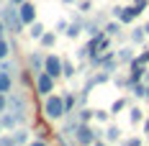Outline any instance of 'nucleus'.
I'll list each match as a JSON object with an SVG mask.
<instances>
[{
    "mask_svg": "<svg viewBox=\"0 0 149 146\" xmlns=\"http://www.w3.org/2000/svg\"><path fill=\"white\" fill-rule=\"evenodd\" d=\"M3 31H5V21H0V36H3Z\"/></svg>",
    "mask_w": 149,
    "mask_h": 146,
    "instance_id": "34",
    "label": "nucleus"
},
{
    "mask_svg": "<svg viewBox=\"0 0 149 146\" xmlns=\"http://www.w3.org/2000/svg\"><path fill=\"white\" fill-rule=\"evenodd\" d=\"M139 144H141V138H136V136L134 138H126V146H139Z\"/></svg>",
    "mask_w": 149,
    "mask_h": 146,
    "instance_id": "31",
    "label": "nucleus"
},
{
    "mask_svg": "<svg viewBox=\"0 0 149 146\" xmlns=\"http://www.w3.org/2000/svg\"><path fill=\"white\" fill-rule=\"evenodd\" d=\"M147 41V31H144V26H136L134 31H131V44H144Z\"/></svg>",
    "mask_w": 149,
    "mask_h": 146,
    "instance_id": "13",
    "label": "nucleus"
},
{
    "mask_svg": "<svg viewBox=\"0 0 149 146\" xmlns=\"http://www.w3.org/2000/svg\"><path fill=\"white\" fill-rule=\"evenodd\" d=\"M3 21H5V28L13 31V33H21V31H23V26H26V23L21 21V13L15 10L13 3H10V8H5V10H3Z\"/></svg>",
    "mask_w": 149,
    "mask_h": 146,
    "instance_id": "4",
    "label": "nucleus"
},
{
    "mask_svg": "<svg viewBox=\"0 0 149 146\" xmlns=\"http://www.w3.org/2000/svg\"><path fill=\"white\" fill-rule=\"evenodd\" d=\"M77 118H80V123H90V118H95V110H88V108H82V110L77 113Z\"/></svg>",
    "mask_w": 149,
    "mask_h": 146,
    "instance_id": "22",
    "label": "nucleus"
},
{
    "mask_svg": "<svg viewBox=\"0 0 149 146\" xmlns=\"http://www.w3.org/2000/svg\"><path fill=\"white\" fill-rule=\"evenodd\" d=\"M82 31H85V21H82V18H77V21H72V23L67 26V31H64V33H67L70 39H77Z\"/></svg>",
    "mask_w": 149,
    "mask_h": 146,
    "instance_id": "9",
    "label": "nucleus"
},
{
    "mask_svg": "<svg viewBox=\"0 0 149 146\" xmlns=\"http://www.w3.org/2000/svg\"><path fill=\"white\" fill-rule=\"evenodd\" d=\"M13 141H15V144H26V141H29V136H26V131H18V133L13 136Z\"/></svg>",
    "mask_w": 149,
    "mask_h": 146,
    "instance_id": "26",
    "label": "nucleus"
},
{
    "mask_svg": "<svg viewBox=\"0 0 149 146\" xmlns=\"http://www.w3.org/2000/svg\"><path fill=\"white\" fill-rule=\"evenodd\" d=\"M144 133H149V120H144Z\"/></svg>",
    "mask_w": 149,
    "mask_h": 146,
    "instance_id": "35",
    "label": "nucleus"
},
{
    "mask_svg": "<svg viewBox=\"0 0 149 146\" xmlns=\"http://www.w3.org/2000/svg\"><path fill=\"white\" fill-rule=\"evenodd\" d=\"M5 108H8V98L5 92H0V113H5Z\"/></svg>",
    "mask_w": 149,
    "mask_h": 146,
    "instance_id": "28",
    "label": "nucleus"
},
{
    "mask_svg": "<svg viewBox=\"0 0 149 146\" xmlns=\"http://www.w3.org/2000/svg\"><path fill=\"white\" fill-rule=\"evenodd\" d=\"M129 120H131L134 126H139V123L144 120V113H141V108H131V110H129Z\"/></svg>",
    "mask_w": 149,
    "mask_h": 146,
    "instance_id": "17",
    "label": "nucleus"
},
{
    "mask_svg": "<svg viewBox=\"0 0 149 146\" xmlns=\"http://www.w3.org/2000/svg\"><path fill=\"white\" fill-rule=\"evenodd\" d=\"M144 31H147V36H149V21H147V23H144Z\"/></svg>",
    "mask_w": 149,
    "mask_h": 146,
    "instance_id": "36",
    "label": "nucleus"
},
{
    "mask_svg": "<svg viewBox=\"0 0 149 146\" xmlns=\"http://www.w3.org/2000/svg\"><path fill=\"white\" fill-rule=\"evenodd\" d=\"M8 51H10V44H8V41L0 36V59H5V57H8Z\"/></svg>",
    "mask_w": 149,
    "mask_h": 146,
    "instance_id": "24",
    "label": "nucleus"
},
{
    "mask_svg": "<svg viewBox=\"0 0 149 146\" xmlns=\"http://www.w3.org/2000/svg\"><path fill=\"white\" fill-rule=\"evenodd\" d=\"M105 141H108V144H118L121 141V128L118 126H108V128H105Z\"/></svg>",
    "mask_w": 149,
    "mask_h": 146,
    "instance_id": "12",
    "label": "nucleus"
},
{
    "mask_svg": "<svg viewBox=\"0 0 149 146\" xmlns=\"http://www.w3.org/2000/svg\"><path fill=\"white\" fill-rule=\"evenodd\" d=\"M134 49H129V46H123V49H118L116 51V59H118V64H131V59H134Z\"/></svg>",
    "mask_w": 149,
    "mask_h": 146,
    "instance_id": "10",
    "label": "nucleus"
},
{
    "mask_svg": "<svg viewBox=\"0 0 149 146\" xmlns=\"http://www.w3.org/2000/svg\"><path fill=\"white\" fill-rule=\"evenodd\" d=\"M111 118V110H95V120H100V123H105Z\"/></svg>",
    "mask_w": 149,
    "mask_h": 146,
    "instance_id": "25",
    "label": "nucleus"
},
{
    "mask_svg": "<svg viewBox=\"0 0 149 146\" xmlns=\"http://www.w3.org/2000/svg\"><path fill=\"white\" fill-rule=\"evenodd\" d=\"M62 74H64V77H74V67H72V62H67V59H64V64H62Z\"/></svg>",
    "mask_w": 149,
    "mask_h": 146,
    "instance_id": "23",
    "label": "nucleus"
},
{
    "mask_svg": "<svg viewBox=\"0 0 149 146\" xmlns=\"http://www.w3.org/2000/svg\"><path fill=\"white\" fill-rule=\"evenodd\" d=\"M136 62H141V64H149V49H144V51H141V54H139V57H134Z\"/></svg>",
    "mask_w": 149,
    "mask_h": 146,
    "instance_id": "27",
    "label": "nucleus"
},
{
    "mask_svg": "<svg viewBox=\"0 0 149 146\" xmlns=\"http://www.w3.org/2000/svg\"><path fill=\"white\" fill-rule=\"evenodd\" d=\"M29 62H31V69L41 72V69H44V62H46V57H41V54H36V51H33V54L29 57Z\"/></svg>",
    "mask_w": 149,
    "mask_h": 146,
    "instance_id": "16",
    "label": "nucleus"
},
{
    "mask_svg": "<svg viewBox=\"0 0 149 146\" xmlns=\"http://www.w3.org/2000/svg\"><path fill=\"white\" fill-rule=\"evenodd\" d=\"M126 105H129V100H126V98H118V100H116L113 105H111V116H116V113H121V110H123Z\"/></svg>",
    "mask_w": 149,
    "mask_h": 146,
    "instance_id": "19",
    "label": "nucleus"
},
{
    "mask_svg": "<svg viewBox=\"0 0 149 146\" xmlns=\"http://www.w3.org/2000/svg\"><path fill=\"white\" fill-rule=\"evenodd\" d=\"M64 98V108H67V113H72L74 102H77V98H74V92H67V95H62Z\"/></svg>",
    "mask_w": 149,
    "mask_h": 146,
    "instance_id": "21",
    "label": "nucleus"
},
{
    "mask_svg": "<svg viewBox=\"0 0 149 146\" xmlns=\"http://www.w3.org/2000/svg\"><path fill=\"white\" fill-rule=\"evenodd\" d=\"M39 41H41V46H46V49H52V46L57 44V33H46V31H44V36H41Z\"/></svg>",
    "mask_w": 149,
    "mask_h": 146,
    "instance_id": "18",
    "label": "nucleus"
},
{
    "mask_svg": "<svg viewBox=\"0 0 149 146\" xmlns=\"http://www.w3.org/2000/svg\"><path fill=\"white\" fill-rule=\"evenodd\" d=\"M0 128H3V126H0Z\"/></svg>",
    "mask_w": 149,
    "mask_h": 146,
    "instance_id": "39",
    "label": "nucleus"
},
{
    "mask_svg": "<svg viewBox=\"0 0 149 146\" xmlns=\"http://www.w3.org/2000/svg\"><path fill=\"white\" fill-rule=\"evenodd\" d=\"M13 87V77L8 69H0V92H8V90Z\"/></svg>",
    "mask_w": 149,
    "mask_h": 146,
    "instance_id": "11",
    "label": "nucleus"
},
{
    "mask_svg": "<svg viewBox=\"0 0 149 146\" xmlns=\"http://www.w3.org/2000/svg\"><path fill=\"white\" fill-rule=\"evenodd\" d=\"M67 26H70L67 21H59V23H57V31H67Z\"/></svg>",
    "mask_w": 149,
    "mask_h": 146,
    "instance_id": "33",
    "label": "nucleus"
},
{
    "mask_svg": "<svg viewBox=\"0 0 149 146\" xmlns=\"http://www.w3.org/2000/svg\"><path fill=\"white\" fill-rule=\"evenodd\" d=\"M0 144H3V146H13L15 141H13V136H3V138H0Z\"/></svg>",
    "mask_w": 149,
    "mask_h": 146,
    "instance_id": "29",
    "label": "nucleus"
},
{
    "mask_svg": "<svg viewBox=\"0 0 149 146\" xmlns=\"http://www.w3.org/2000/svg\"><path fill=\"white\" fill-rule=\"evenodd\" d=\"M121 26H123V23H121L118 18H113L111 23H105V26H103V31L108 33V36H118V33H121Z\"/></svg>",
    "mask_w": 149,
    "mask_h": 146,
    "instance_id": "15",
    "label": "nucleus"
},
{
    "mask_svg": "<svg viewBox=\"0 0 149 146\" xmlns=\"http://www.w3.org/2000/svg\"><path fill=\"white\" fill-rule=\"evenodd\" d=\"M36 90H39V95H49V92H54V77L41 69V72L36 74Z\"/></svg>",
    "mask_w": 149,
    "mask_h": 146,
    "instance_id": "5",
    "label": "nucleus"
},
{
    "mask_svg": "<svg viewBox=\"0 0 149 146\" xmlns=\"http://www.w3.org/2000/svg\"><path fill=\"white\" fill-rule=\"evenodd\" d=\"M62 64H64V59H59L57 54H49L46 62H44V72H49L57 80V77H62Z\"/></svg>",
    "mask_w": 149,
    "mask_h": 146,
    "instance_id": "6",
    "label": "nucleus"
},
{
    "mask_svg": "<svg viewBox=\"0 0 149 146\" xmlns=\"http://www.w3.org/2000/svg\"><path fill=\"white\" fill-rule=\"evenodd\" d=\"M62 3H64V5H70V3H74V0H62Z\"/></svg>",
    "mask_w": 149,
    "mask_h": 146,
    "instance_id": "38",
    "label": "nucleus"
},
{
    "mask_svg": "<svg viewBox=\"0 0 149 146\" xmlns=\"http://www.w3.org/2000/svg\"><path fill=\"white\" fill-rule=\"evenodd\" d=\"M18 13H21V21H23L26 26H31V23L36 21V5H33V3H29V0H23Z\"/></svg>",
    "mask_w": 149,
    "mask_h": 146,
    "instance_id": "7",
    "label": "nucleus"
},
{
    "mask_svg": "<svg viewBox=\"0 0 149 146\" xmlns=\"http://www.w3.org/2000/svg\"><path fill=\"white\" fill-rule=\"evenodd\" d=\"M44 116L49 118V120H57V118L62 116H67V108H64V98L62 95H46V100H44Z\"/></svg>",
    "mask_w": 149,
    "mask_h": 146,
    "instance_id": "1",
    "label": "nucleus"
},
{
    "mask_svg": "<svg viewBox=\"0 0 149 146\" xmlns=\"http://www.w3.org/2000/svg\"><path fill=\"white\" fill-rule=\"evenodd\" d=\"M74 141H77V144H103L105 136H103V131L90 128L88 123H80V126L74 128Z\"/></svg>",
    "mask_w": 149,
    "mask_h": 146,
    "instance_id": "2",
    "label": "nucleus"
},
{
    "mask_svg": "<svg viewBox=\"0 0 149 146\" xmlns=\"http://www.w3.org/2000/svg\"><path fill=\"white\" fill-rule=\"evenodd\" d=\"M111 15L118 18L121 23L126 26V23H134L136 18L141 15V8H139V5H116V8L111 10Z\"/></svg>",
    "mask_w": 149,
    "mask_h": 146,
    "instance_id": "3",
    "label": "nucleus"
},
{
    "mask_svg": "<svg viewBox=\"0 0 149 146\" xmlns=\"http://www.w3.org/2000/svg\"><path fill=\"white\" fill-rule=\"evenodd\" d=\"M10 3H13V5H21V3H23V0H10Z\"/></svg>",
    "mask_w": 149,
    "mask_h": 146,
    "instance_id": "37",
    "label": "nucleus"
},
{
    "mask_svg": "<svg viewBox=\"0 0 149 146\" xmlns=\"http://www.w3.org/2000/svg\"><path fill=\"white\" fill-rule=\"evenodd\" d=\"M29 33L33 36V39H41V36H44V26H41L39 21H33V23H31V31H29Z\"/></svg>",
    "mask_w": 149,
    "mask_h": 146,
    "instance_id": "20",
    "label": "nucleus"
},
{
    "mask_svg": "<svg viewBox=\"0 0 149 146\" xmlns=\"http://www.w3.org/2000/svg\"><path fill=\"white\" fill-rule=\"evenodd\" d=\"M90 10V0H82V3H80V13H88Z\"/></svg>",
    "mask_w": 149,
    "mask_h": 146,
    "instance_id": "30",
    "label": "nucleus"
},
{
    "mask_svg": "<svg viewBox=\"0 0 149 146\" xmlns=\"http://www.w3.org/2000/svg\"><path fill=\"white\" fill-rule=\"evenodd\" d=\"M15 123H21L15 113H3V116H0V126H3V128H13Z\"/></svg>",
    "mask_w": 149,
    "mask_h": 146,
    "instance_id": "14",
    "label": "nucleus"
},
{
    "mask_svg": "<svg viewBox=\"0 0 149 146\" xmlns=\"http://www.w3.org/2000/svg\"><path fill=\"white\" fill-rule=\"evenodd\" d=\"M8 108H10L15 116H18V120H26V108H23V98H21V95L8 98Z\"/></svg>",
    "mask_w": 149,
    "mask_h": 146,
    "instance_id": "8",
    "label": "nucleus"
},
{
    "mask_svg": "<svg viewBox=\"0 0 149 146\" xmlns=\"http://www.w3.org/2000/svg\"><path fill=\"white\" fill-rule=\"evenodd\" d=\"M134 5H139V8L144 10V8H147V5H149V0H134Z\"/></svg>",
    "mask_w": 149,
    "mask_h": 146,
    "instance_id": "32",
    "label": "nucleus"
}]
</instances>
